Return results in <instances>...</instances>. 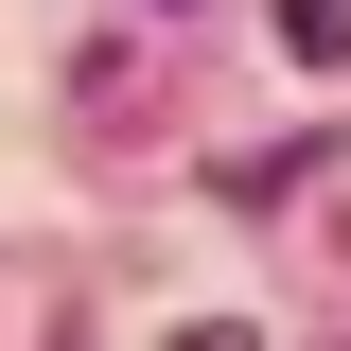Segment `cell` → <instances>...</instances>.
<instances>
[{
  "mask_svg": "<svg viewBox=\"0 0 351 351\" xmlns=\"http://www.w3.org/2000/svg\"><path fill=\"white\" fill-rule=\"evenodd\" d=\"M281 53H299V71H334V53H351V0H281Z\"/></svg>",
  "mask_w": 351,
  "mask_h": 351,
  "instance_id": "cell-1",
  "label": "cell"
}]
</instances>
